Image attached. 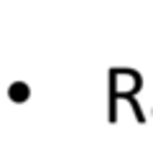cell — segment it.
I'll list each match as a JSON object with an SVG mask.
<instances>
[{
  "label": "cell",
  "instance_id": "cell-1",
  "mask_svg": "<svg viewBox=\"0 0 153 150\" xmlns=\"http://www.w3.org/2000/svg\"><path fill=\"white\" fill-rule=\"evenodd\" d=\"M8 94H10L13 99H26V97H28V86L23 84V81H16V84L8 89Z\"/></svg>",
  "mask_w": 153,
  "mask_h": 150
}]
</instances>
